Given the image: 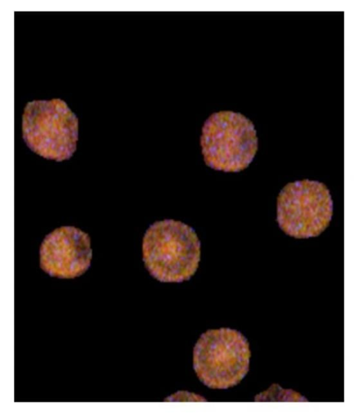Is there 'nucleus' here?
<instances>
[{"instance_id": "f257e3e1", "label": "nucleus", "mask_w": 354, "mask_h": 417, "mask_svg": "<svg viewBox=\"0 0 354 417\" xmlns=\"http://www.w3.org/2000/svg\"><path fill=\"white\" fill-rule=\"evenodd\" d=\"M201 245L194 230L174 220L151 224L142 241L145 267L161 282L179 283L188 280L196 271Z\"/></svg>"}, {"instance_id": "f03ea898", "label": "nucleus", "mask_w": 354, "mask_h": 417, "mask_svg": "<svg viewBox=\"0 0 354 417\" xmlns=\"http://www.w3.org/2000/svg\"><path fill=\"white\" fill-rule=\"evenodd\" d=\"M205 163L217 170L239 172L252 161L258 139L252 122L241 114L221 111L205 121L201 136Z\"/></svg>"}, {"instance_id": "7ed1b4c3", "label": "nucleus", "mask_w": 354, "mask_h": 417, "mask_svg": "<svg viewBox=\"0 0 354 417\" xmlns=\"http://www.w3.org/2000/svg\"><path fill=\"white\" fill-rule=\"evenodd\" d=\"M249 344L230 328L209 330L194 348L193 364L198 378L208 387L227 389L237 384L249 369Z\"/></svg>"}, {"instance_id": "20e7f679", "label": "nucleus", "mask_w": 354, "mask_h": 417, "mask_svg": "<svg viewBox=\"0 0 354 417\" xmlns=\"http://www.w3.org/2000/svg\"><path fill=\"white\" fill-rule=\"evenodd\" d=\"M23 138L33 152L47 159H68L76 148L77 120L59 99L27 104L22 116Z\"/></svg>"}, {"instance_id": "39448f33", "label": "nucleus", "mask_w": 354, "mask_h": 417, "mask_svg": "<svg viewBox=\"0 0 354 417\" xmlns=\"http://www.w3.org/2000/svg\"><path fill=\"white\" fill-rule=\"evenodd\" d=\"M333 201L328 189L319 181L304 179L286 184L277 202L281 229L296 238L319 235L328 226Z\"/></svg>"}, {"instance_id": "423d86ee", "label": "nucleus", "mask_w": 354, "mask_h": 417, "mask_svg": "<svg viewBox=\"0 0 354 417\" xmlns=\"http://www.w3.org/2000/svg\"><path fill=\"white\" fill-rule=\"evenodd\" d=\"M91 256L88 236L74 227H62L48 234L39 250L41 269L60 278L82 275L90 266Z\"/></svg>"}]
</instances>
